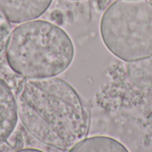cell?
Here are the masks:
<instances>
[{
  "label": "cell",
  "instance_id": "6da1fadb",
  "mask_svg": "<svg viewBox=\"0 0 152 152\" xmlns=\"http://www.w3.org/2000/svg\"><path fill=\"white\" fill-rule=\"evenodd\" d=\"M16 99L22 126L43 144L69 151L89 133L86 105L74 87L61 78L28 80Z\"/></svg>",
  "mask_w": 152,
  "mask_h": 152
},
{
  "label": "cell",
  "instance_id": "7a4b0ae2",
  "mask_svg": "<svg viewBox=\"0 0 152 152\" xmlns=\"http://www.w3.org/2000/svg\"><path fill=\"white\" fill-rule=\"evenodd\" d=\"M5 56L14 73L28 79H44L69 69L75 47L63 28L47 20H34L12 30Z\"/></svg>",
  "mask_w": 152,
  "mask_h": 152
},
{
  "label": "cell",
  "instance_id": "3957f363",
  "mask_svg": "<svg viewBox=\"0 0 152 152\" xmlns=\"http://www.w3.org/2000/svg\"><path fill=\"white\" fill-rule=\"evenodd\" d=\"M102 39L116 57L136 61L152 56V4L147 0H116L100 23Z\"/></svg>",
  "mask_w": 152,
  "mask_h": 152
},
{
  "label": "cell",
  "instance_id": "277c9868",
  "mask_svg": "<svg viewBox=\"0 0 152 152\" xmlns=\"http://www.w3.org/2000/svg\"><path fill=\"white\" fill-rule=\"evenodd\" d=\"M53 0H0V8L12 23L34 20L42 16Z\"/></svg>",
  "mask_w": 152,
  "mask_h": 152
},
{
  "label": "cell",
  "instance_id": "5b68a950",
  "mask_svg": "<svg viewBox=\"0 0 152 152\" xmlns=\"http://www.w3.org/2000/svg\"><path fill=\"white\" fill-rule=\"evenodd\" d=\"M18 121L17 99L11 86L0 77V143L9 140Z\"/></svg>",
  "mask_w": 152,
  "mask_h": 152
},
{
  "label": "cell",
  "instance_id": "8992f818",
  "mask_svg": "<svg viewBox=\"0 0 152 152\" xmlns=\"http://www.w3.org/2000/svg\"><path fill=\"white\" fill-rule=\"evenodd\" d=\"M69 152H130L119 141L104 135L86 138Z\"/></svg>",
  "mask_w": 152,
  "mask_h": 152
},
{
  "label": "cell",
  "instance_id": "52a82bcc",
  "mask_svg": "<svg viewBox=\"0 0 152 152\" xmlns=\"http://www.w3.org/2000/svg\"><path fill=\"white\" fill-rule=\"evenodd\" d=\"M127 76L132 84L141 90L152 88V56L149 58L127 61Z\"/></svg>",
  "mask_w": 152,
  "mask_h": 152
},
{
  "label": "cell",
  "instance_id": "ba28073f",
  "mask_svg": "<svg viewBox=\"0 0 152 152\" xmlns=\"http://www.w3.org/2000/svg\"><path fill=\"white\" fill-rule=\"evenodd\" d=\"M12 29L11 21L0 8V60L6 52Z\"/></svg>",
  "mask_w": 152,
  "mask_h": 152
},
{
  "label": "cell",
  "instance_id": "9c48e42d",
  "mask_svg": "<svg viewBox=\"0 0 152 152\" xmlns=\"http://www.w3.org/2000/svg\"><path fill=\"white\" fill-rule=\"evenodd\" d=\"M20 142H15L14 144L11 143L8 141L0 143V152H13L18 149H20Z\"/></svg>",
  "mask_w": 152,
  "mask_h": 152
},
{
  "label": "cell",
  "instance_id": "30bf717a",
  "mask_svg": "<svg viewBox=\"0 0 152 152\" xmlns=\"http://www.w3.org/2000/svg\"><path fill=\"white\" fill-rule=\"evenodd\" d=\"M111 0H96V5L100 10H104L105 8L107 9L110 4Z\"/></svg>",
  "mask_w": 152,
  "mask_h": 152
},
{
  "label": "cell",
  "instance_id": "8fae6325",
  "mask_svg": "<svg viewBox=\"0 0 152 152\" xmlns=\"http://www.w3.org/2000/svg\"><path fill=\"white\" fill-rule=\"evenodd\" d=\"M13 152H44L37 149H33V148H26V149H18Z\"/></svg>",
  "mask_w": 152,
  "mask_h": 152
},
{
  "label": "cell",
  "instance_id": "7c38bea8",
  "mask_svg": "<svg viewBox=\"0 0 152 152\" xmlns=\"http://www.w3.org/2000/svg\"><path fill=\"white\" fill-rule=\"evenodd\" d=\"M149 2H150V3L152 4V0H149Z\"/></svg>",
  "mask_w": 152,
  "mask_h": 152
}]
</instances>
